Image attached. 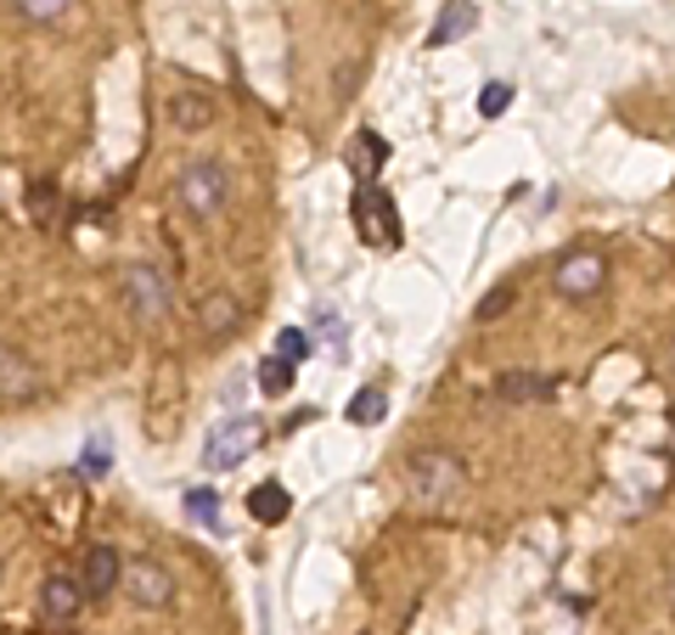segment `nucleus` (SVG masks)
<instances>
[{"instance_id": "18", "label": "nucleus", "mask_w": 675, "mask_h": 635, "mask_svg": "<svg viewBox=\"0 0 675 635\" xmlns=\"http://www.w3.org/2000/svg\"><path fill=\"white\" fill-rule=\"evenodd\" d=\"M513 304H518V282H501V288H490V293L478 299L473 321H478V326H495V321H501L506 310H513Z\"/></svg>"}, {"instance_id": "26", "label": "nucleus", "mask_w": 675, "mask_h": 635, "mask_svg": "<svg viewBox=\"0 0 675 635\" xmlns=\"http://www.w3.org/2000/svg\"><path fill=\"white\" fill-rule=\"evenodd\" d=\"M315 332H321V337H338L344 326H338V315H332V310H321V315H315Z\"/></svg>"}, {"instance_id": "21", "label": "nucleus", "mask_w": 675, "mask_h": 635, "mask_svg": "<svg viewBox=\"0 0 675 635\" xmlns=\"http://www.w3.org/2000/svg\"><path fill=\"white\" fill-rule=\"evenodd\" d=\"M187 517L203 528H220V495L214 490H187Z\"/></svg>"}, {"instance_id": "2", "label": "nucleus", "mask_w": 675, "mask_h": 635, "mask_svg": "<svg viewBox=\"0 0 675 635\" xmlns=\"http://www.w3.org/2000/svg\"><path fill=\"white\" fill-rule=\"evenodd\" d=\"M175 198H181V209H187L192 220H214V214L225 209V198H231V174H225L214 158L187 163L181 180H175Z\"/></svg>"}, {"instance_id": "11", "label": "nucleus", "mask_w": 675, "mask_h": 635, "mask_svg": "<svg viewBox=\"0 0 675 635\" xmlns=\"http://www.w3.org/2000/svg\"><path fill=\"white\" fill-rule=\"evenodd\" d=\"M29 394H40L34 366H29L23 354H12L7 343H0V400H29Z\"/></svg>"}, {"instance_id": "14", "label": "nucleus", "mask_w": 675, "mask_h": 635, "mask_svg": "<svg viewBox=\"0 0 675 635\" xmlns=\"http://www.w3.org/2000/svg\"><path fill=\"white\" fill-rule=\"evenodd\" d=\"M473 29V7L467 0H445V12H440V23L429 29V51H445L451 40H462Z\"/></svg>"}, {"instance_id": "16", "label": "nucleus", "mask_w": 675, "mask_h": 635, "mask_svg": "<svg viewBox=\"0 0 675 635\" xmlns=\"http://www.w3.org/2000/svg\"><path fill=\"white\" fill-rule=\"evenodd\" d=\"M248 512L260 517V523H282V517L293 512V495H288V490H282V484L271 478V484H260V490L248 495Z\"/></svg>"}, {"instance_id": "4", "label": "nucleus", "mask_w": 675, "mask_h": 635, "mask_svg": "<svg viewBox=\"0 0 675 635\" xmlns=\"http://www.w3.org/2000/svg\"><path fill=\"white\" fill-rule=\"evenodd\" d=\"M350 220H355V231H361L366 242L400 248V209H394V198H389V192L361 187V192H355V203H350Z\"/></svg>"}, {"instance_id": "17", "label": "nucleus", "mask_w": 675, "mask_h": 635, "mask_svg": "<svg viewBox=\"0 0 675 635\" xmlns=\"http://www.w3.org/2000/svg\"><path fill=\"white\" fill-rule=\"evenodd\" d=\"M29 220H34L40 231H51V225L62 220V198H57V187H51V180L29 187Z\"/></svg>"}, {"instance_id": "8", "label": "nucleus", "mask_w": 675, "mask_h": 635, "mask_svg": "<svg viewBox=\"0 0 675 635\" xmlns=\"http://www.w3.org/2000/svg\"><path fill=\"white\" fill-rule=\"evenodd\" d=\"M242 321H248V310H242L236 293H203V304H198V332H203V343H225V337H236Z\"/></svg>"}, {"instance_id": "15", "label": "nucleus", "mask_w": 675, "mask_h": 635, "mask_svg": "<svg viewBox=\"0 0 675 635\" xmlns=\"http://www.w3.org/2000/svg\"><path fill=\"white\" fill-rule=\"evenodd\" d=\"M209 119H214V108H209V97H198V90H181V97H169V124H175V130L198 135Z\"/></svg>"}, {"instance_id": "3", "label": "nucleus", "mask_w": 675, "mask_h": 635, "mask_svg": "<svg viewBox=\"0 0 675 635\" xmlns=\"http://www.w3.org/2000/svg\"><path fill=\"white\" fill-rule=\"evenodd\" d=\"M124 304H130L135 321L158 326V321H169V310H175V288H169V276L158 264H130L124 270Z\"/></svg>"}, {"instance_id": "23", "label": "nucleus", "mask_w": 675, "mask_h": 635, "mask_svg": "<svg viewBox=\"0 0 675 635\" xmlns=\"http://www.w3.org/2000/svg\"><path fill=\"white\" fill-rule=\"evenodd\" d=\"M68 7H73V0H18V12H23L29 23H57Z\"/></svg>"}, {"instance_id": "20", "label": "nucleus", "mask_w": 675, "mask_h": 635, "mask_svg": "<svg viewBox=\"0 0 675 635\" xmlns=\"http://www.w3.org/2000/svg\"><path fill=\"white\" fill-rule=\"evenodd\" d=\"M383 411H389V394H383V389H361V394L350 400V422H355V427H377Z\"/></svg>"}, {"instance_id": "13", "label": "nucleus", "mask_w": 675, "mask_h": 635, "mask_svg": "<svg viewBox=\"0 0 675 635\" xmlns=\"http://www.w3.org/2000/svg\"><path fill=\"white\" fill-rule=\"evenodd\" d=\"M383 163H389V141H377L372 130H361L355 147H350V169H355V180H361V187H372Z\"/></svg>"}, {"instance_id": "22", "label": "nucleus", "mask_w": 675, "mask_h": 635, "mask_svg": "<svg viewBox=\"0 0 675 635\" xmlns=\"http://www.w3.org/2000/svg\"><path fill=\"white\" fill-rule=\"evenodd\" d=\"M506 108H513V84H501V79H495V84L478 90V113H484V119H501Z\"/></svg>"}, {"instance_id": "1", "label": "nucleus", "mask_w": 675, "mask_h": 635, "mask_svg": "<svg viewBox=\"0 0 675 635\" xmlns=\"http://www.w3.org/2000/svg\"><path fill=\"white\" fill-rule=\"evenodd\" d=\"M405 490L416 501H456L467 490V467L451 456V450H416V456L405 462Z\"/></svg>"}, {"instance_id": "9", "label": "nucleus", "mask_w": 675, "mask_h": 635, "mask_svg": "<svg viewBox=\"0 0 675 635\" xmlns=\"http://www.w3.org/2000/svg\"><path fill=\"white\" fill-rule=\"evenodd\" d=\"M119 579H124V557H119V546H91V552H84V563H79V585H84V596H91V602L113 596Z\"/></svg>"}, {"instance_id": "6", "label": "nucleus", "mask_w": 675, "mask_h": 635, "mask_svg": "<svg viewBox=\"0 0 675 635\" xmlns=\"http://www.w3.org/2000/svg\"><path fill=\"white\" fill-rule=\"evenodd\" d=\"M253 444H260V422H253V416H231V422H220V427L209 433L203 462H209V473H231Z\"/></svg>"}, {"instance_id": "7", "label": "nucleus", "mask_w": 675, "mask_h": 635, "mask_svg": "<svg viewBox=\"0 0 675 635\" xmlns=\"http://www.w3.org/2000/svg\"><path fill=\"white\" fill-rule=\"evenodd\" d=\"M552 288H557L563 299H597V293L608 288V264H603V253H568V259H557Z\"/></svg>"}, {"instance_id": "27", "label": "nucleus", "mask_w": 675, "mask_h": 635, "mask_svg": "<svg viewBox=\"0 0 675 635\" xmlns=\"http://www.w3.org/2000/svg\"><path fill=\"white\" fill-rule=\"evenodd\" d=\"M664 596H669V613H675V557H669V568H664Z\"/></svg>"}, {"instance_id": "12", "label": "nucleus", "mask_w": 675, "mask_h": 635, "mask_svg": "<svg viewBox=\"0 0 675 635\" xmlns=\"http://www.w3.org/2000/svg\"><path fill=\"white\" fill-rule=\"evenodd\" d=\"M495 394L513 400V405H546V400L557 394V383H552V377H535V372H506V377L495 383Z\"/></svg>"}, {"instance_id": "10", "label": "nucleus", "mask_w": 675, "mask_h": 635, "mask_svg": "<svg viewBox=\"0 0 675 635\" xmlns=\"http://www.w3.org/2000/svg\"><path fill=\"white\" fill-rule=\"evenodd\" d=\"M84 602H91V596H84L79 574H51V579L40 585V613H46L51 624H73Z\"/></svg>"}, {"instance_id": "19", "label": "nucleus", "mask_w": 675, "mask_h": 635, "mask_svg": "<svg viewBox=\"0 0 675 635\" xmlns=\"http://www.w3.org/2000/svg\"><path fill=\"white\" fill-rule=\"evenodd\" d=\"M293 372L299 366H288L282 354H271V360H260V394H271V400H282L288 389H293Z\"/></svg>"}, {"instance_id": "5", "label": "nucleus", "mask_w": 675, "mask_h": 635, "mask_svg": "<svg viewBox=\"0 0 675 635\" xmlns=\"http://www.w3.org/2000/svg\"><path fill=\"white\" fill-rule=\"evenodd\" d=\"M119 591H124V596H130V607H141V613H158V607L175 602V579H169L152 557H130V563H124Z\"/></svg>"}, {"instance_id": "24", "label": "nucleus", "mask_w": 675, "mask_h": 635, "mask_svg": "<svg viewBox=\"0 0 675 635\" xmlns=\"http://www.w3.org/2000/svg\"><path fill=\"white\" fill-rule=\"evenodd\" d=\"M276 354L288 360V366H299V360L310 354V332H299V326H288V332L276 337Z\"/></svg>"}, {"instance_id": "28", "label": "nucleus", "mask_w": 675, "mask_h": 635, "mask_svg": "<svg viewBox=\"0 0 675 635\" xmlns=\"http://www.w3.org/2000/svg\"><path fill=\"white\" fill-rule=\"evenodd\" d=\"M669 372H675V337H669Z\"/></svg>"}, {"instance_id": "25", "label": "nucleus", "mask_w": 675, "mask_h": 635, "mask_svg": "<svg viewBox=\"0 0 675 635\" xmlns=\"http://www.w3.org/2000/svg\"><path fill=\"white\" fill-rule=\"evenodd\" d=\"M79 473L102 478V473H108V450H102V444H91V450H84V462H79Z\"/></svg>"}]
</instances>
